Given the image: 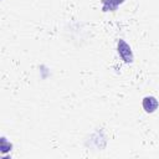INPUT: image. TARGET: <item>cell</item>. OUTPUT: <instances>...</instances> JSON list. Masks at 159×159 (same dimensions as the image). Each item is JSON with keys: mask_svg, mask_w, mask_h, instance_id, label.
<instances>
[{"mask_svg": "<svg viewBox=\"0 0 159 159\" xmlns=\"http://www.w3.org/2000/svg\"><path fill=\"white\" fill-rule=\"evenodd\" d=\"M117 51H118V55L120 56V58H122L125 63H132V62H133L134 56H133L132 48H130V46H129L124 40H122V39L118 40Z\"/></svg>", "mask_w": 159, "mask_h": 159, "instance_id": "obj_1", "label": "cell"}, {"mask_svg": "<svg viewBox=\"0 0 159 159\" xmlns=\"http://www.w3.org/2000/svg\"><path fill=\"white\" fill-rule=\"evenodd\" d=\"M125 0H101L102 4V11L103 12H108V11H116L119 5H122Z\"/></svg>", "mask_w": 159, "mask_h": 159, "instance_id": "obj_3", "label": "cell"}, {"mask_svg": "<svg viewBox=\"0 0 159 159\" xmlns=\"http://www.w3.org/2000/svg\"><path fill=\"white\" fill-rule=\"evenodd\" d=\"M142 106H143V108L147 113H153V112L157 111V108L159 106V102L154 96H147V97L143 98Z\"/></svg>", "mask_w": 159, "mask_h": 159, "instance_id": "obj_2", "label": "cell"}, {"mask_svg": "<svg viewBox=\"0 0 159 159\" xmlns=\"http://www.w3.org/2000/svg\"><path fill=\"white\" fill-rule=\"evenodd\" d=\"M12 148V144L10 142L6 140V138H1V142H0V149H1V153H6V152H10Z\"/></svg>", "mask_w": 159, "mask_h": 159, "instance_id": "obj_4", "label": "cell"}]
</instances>
